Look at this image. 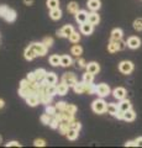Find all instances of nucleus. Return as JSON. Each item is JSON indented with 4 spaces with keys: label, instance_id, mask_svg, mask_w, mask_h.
I'll use <instances>...</instances> for the list:
<instances>
[{
    "label": "nucleus",
    "instance_id": "obj_1",
    "mask_svg": "<svg viewBox=\"0 0 142 148\" xmlns=\"http://www.w3.org/2000/svg\"><path fill=\"white\" fill-rule=\"evenodd\" d=\"M106 103L103 100V99H98V100H95L93 104H91V109H93L94 112H97V114H103L106 111Z\"/></svg>",
    "mask_w": 142,
    "mask_h": 148
},
{
    "label": "nucleus",
    "instance_id": "obj_2",
    "mask_svg": "<svg viewBox=\"0 0 142 148\" xmlns=\"http://www.w3.org/2000/svg\"><path fill=\"white\" fill-rule=\"evenodd\" d=\"M62 82L66 83L68 86H74L77 84L78 79H77L74 73H64L63 74V77H62Z\"/></svg>",
    "mask_w": 142,
    "mask_h": 148
},
{
    "label": "nucleus",
    "instance_id": "obj_3",
    "mask_svg": "<svg viewBox=\"0 0 142 148\" xmlns=\"http://www.w3.org/2000/svg\"><path fill=\"white\" fill-rule=\"evenodd\" d=\"M30 46L35 49V52L37 53V56H45L46 53H47L48 47L43 42H35V43H31Z\"/></svg>",
    "mask_w": 142,
    "mask_h": 148
},
{
    "label": "nucleus",
    "instance_id": "obj_4",
    "mask_svg": "<svg viewBox=\"0 0 142 148\" xmlns=\"http://www.w3.org/2000/svg\"><path fill=\"white\" fill-rule=\"evenodd\" d=\"M119 71H120L122 74H130L132 71H134V64L130 61H123L119 64Z\"/></svg>",
    "mask_w": 142,
    "mask_h": 148
},
{
    "label": "nucleus",
    "instance_id": "obj_5",
    "mask_svg": "<svg viewBox=\"0 0 142 148\" xmlns=\"http://www.w3.org/2000/svg\"><path fill=\"white\" fill-rule=\"evenodd\" d=\"M73 32H74L73 26L72 25H66V26H63L61 30L57 31V36L58 37H69Z\"/></svg>",
    "mask_w": 142,
    "mask_h": 148
},
{
    "label": "nucleus",
    "instance_id": "obj_6",
    "mask_svg": "<svg viewBox=\"0 0 142 148\" xmlns=\"http://www.w3.org/2000/svg\"><path fill=\"white\" fill-rule=\"evenodd\" d=\"M34 94H37V91L34 90L32 88H31V83H30V85L29 86H25V88H20L19 89V95L21 96V98H27V96H30V95H34Z\"/></svg>",
    "mask_w": 142,
    "mask_h": 148
},
{
    "label": "nucleus",
    "instance_id": "obj_7",
    "mask_svg": "<svg viewBox=\"0 0 142 148\" xmlns=\"http://www.w3.org/2000/svg\"><path fill=\"white\" fill-rule=\"evenodd\" d=\"M97 94L99 96H102V98H104V96H108L110 94V88L108 84H99L97 85Z\"/></svg>",
    "mask_w": 142,
    "mask_h": 148
},
{
    "label": "nucleus",
    "instance_id": "obj_8",
    "mask_svg": "<svg viewBox=\"0 0 142 148\" xmlns=\"http://www.w3.org/2000/svg\"><path fill=\"white\" fill-rule=\"evenodd\" d=\"M88 16L89 14L84 11V10H79L77 14H75V21L79 22V24H84V22L88 21Z\"/></svg>",
    "mask_w": 142,
    "mask_h": 148
},
{
    "label": "nucleus",
    "instance_id": "obj_9",
    "mask_svg": "<svg viewBox=\"0 0 142 148\" xmlns=\"http://www.w3.org/2000/svg\"><path fill=\"white\" fill-rule=\"evenodd\" d=\"M93 29H94V25H91L90 22H84V24H80V32L83 35H90L93 32Z\"/></svg>",
    "mask_w": 142,
    "mask_h": 148
},
{
    "label": "nucleus",
    "instance_id": "obj_10",
    "mask_svg": "<svg viewBox=\"0 0 142 148\" xmlns=\"http://www.w3.org/2000/svg\"><path fill=\"white\" fill-rule=\"evenodd\" d=\"M127 46H129L131 49H136V48H139L141 46V41H140L139 37L132 36V37H130V38L127 40Z\"/></svg>",
    "mask_w": 142,
    "mask_h": 148
},
{
    "label": "nucleus",
    "instance_id": "obj_11",
    "mask_svg": "<svg viewBox=\"0 0 142 148\" xmlns=\"http://www.w3.org/2000/svg\"><path fill=\"white\" fill-rule=\"evenodd\" d=\"M25 59H27V61H32V59H35L36 57H37V53L35 52V49L31 47V46H29L26 49H25Z\"/></svg>",
    "mask_w": 142,
    "mask_h": 148
},
{
    "label": "nucleus",
    "instance_id": "obj_12",
    "mask_svg": "<svg viewBox=\"0 0 142 148\" xmlns=\"http://www.w3.org/2000/svg\"><path fill=\"white\" fill-rule=\"evenodd\" d=\"M73 88H74V91L77 94H84V92H86V83L85 82H77V84Z\"/></svg>",
    "mask_w": 142,
    "mask_h": 148
},
{
    "label": "nucleus",
    "instance_id": "obj_13",
    "mask_svg": "<svg viewBox=\"0 0 142 148\" xmlns=\"http://www.w3.org/2000/svg\"><path fill=\"white\" fill-rule=\"evenodd\" d=\"M113 94H114V98L115 99L122 100V99H125V96H126V90H125V88H116V89L113 91Z\"/></svg>",
    "mask_w": 142,
    "mask_h": 148
},
{
    "label": "nucleus",
    "instance_id": "obj_14",
    "mask_svg": "<svg viewBox=\"0 0 142 148\" xmlns=\"http://www.w3.org/2000/svg\"><path fill=\"white\" fill-rule=\"evenodd\" d=\"M100 71V66L97 62H90L86 64V72L93 73V74H98Z\"/></svg>",
    "mask_w": 142,
    "mask_h": 148
},
{
    "label": "nucleus",
    "instance_id": "obj_15",
    "mask_svg": "<svg viewBox=\"0 0 142 148\" xmlns=\"http://www.w3.org/2000/svg\"><path fill=\"white\" fill-rule=\"evenodd\" d=\"M3 18H5L8 22H14V21L16 20V11L12 10V9H9V10L6 11V14L4 15Z\"/></svg>",
    "mask_w": 142,
    "mask_h": 148
},
{
    "label": "nucleus",
    "instance_id": "obj_16",
    "mask_svg": "<svg viewBox=\"0 0 142 148\" xmlns=\"http://www.w3.org/2000/svg\"><path fill=\"white\" fill-rule=\"evenodd\" d=\"M26 103H27V105H30V106H36V105H38V103H40V98L37 96V94L30 95V96H27L26 98Z\"/></svg>",
    "mask_w": 142,
    "mask_h": 148
},
{
    "label": "nucleus",
    "instance_id": "obj_17",
    "mask_svg": "<svg viewBox=\"0 0 142 148\" xmlns=\"http://www.w3.org/2000/svg\"><path fill=\"white\" fill-rule=\"evenodd\" d=\"M68 86L66 83H61V84H58L57 85V95H61V96H63V95H66L67 92H68Z\"/></svg>",
    "mask_w": 142,
    "mask_h": 148
},
{
    "label": "nucleus",
    "instance_id": "obj_18",
    "mask_svg": "<svg viewBox=\"0 0 142 148\" xmlns=\"http://www.w3.org/2000/svg\"><path fill=\"white\" fill-rule=\"evenodd\" d=\"M122 30L121 29H114L113 31H111V40L113 41H120L121 38H122Z\"/></svg>",
    "mask_w": 142,
    "mask_h": 148
},
{
    "label": "nucleus",
    "instance_id": "obj_19",
    "mask_svg": "<svg viewBox=\"0 0 142 148\" xmlns=\"http://www.w3.org/2000/svg\"><path fill=\"white\" fill-rule=\"evenodd\" d=\"M99 21H100V17H99V15H98V14L95 12V11H93V12L89 14V16H88V22H90L91 25H98Z\"/></svg>",
    "mask_w": 142,
    "mask_h": 148
},
{
    "label": "nucleus",
    "instance_id": "obj_20",
    "mask_svg": "<svg viewBox=\"0 0 142 148\" xmlns=\"http://www.w3.org/2000/svg\"><path fill=\"white\" fill-rule=\"evenodd\" d=\"M46 74H47V72H46L43 68H38V69H36V71H35V75H36V79H37V82L45 80Z\"/></svg>",
    "mask_w": 142,
    "mask_h": 148
},
{
    "label": "nucleus",
    "instance_id": "obj_21",
    "mask_svg": "<svg viewBox=\"0 0 142 148\" xmlns=\"http://www.w3.org/2000/svg\"><path fill=\"white\" fill-rule=\"evenodd\" d=\"M102 4H100V0H89L88 1V8L93 11H98Z\"/></svg>",
    "mask_w": 142,
    "mask_h": 148
},
{
    "label": "nucleus",
    "instance_id": "obj_22",
    "mask_svg": "<svg viewBox=\"0 0 142 148\" xmlns=\"http://www.w3.org/2000/svg\"><path fill=\"white\" fill-rule=\"evenodd\" d=\"M59 132L62 133V135H67V132H68V130L71 128V122H68V121H62L61 123H59Z\"/></svg>",
    "mask_w": 142,
    "mask_h": 148
},
{
    "label": "nucleus",
    "instance_id": "obj_23",
    "mask_svg": "<svg viewBox=\"0 0 142 148\" xmlns=\"http://www.w3.org/2000/svg\"><path fill=\"white\" fill-rule=\"evenodd\" d=\"M79 131H78V130H74V128H69L68 130V132H67V138L69 141H75L77 138H78V135H79V133H78Z\"/></svg>",
    "mask_w": 142,
    "mask_h": 148
},
{
    "label": "nucleus",
    "instance_id": "obj_24",
    "mask_svg": "<svg viewBox=\"0 0 142 148\" xmlns=\"http://www.w3.org/2000/svg\"><path fill=\"white\" fill-rule=\"evenodd\" d=\"M67 10H68V12L74 14L75 15V14L79 11V5H78V3H75V1H71L67 6Z\"/></svg>",
    "mask_w": 142,
    "mask_h": 148
},
{
    "label": "nucleus",
    "instance_id": "obj_25",
    "mask_svg": "<svg viewBox=\"0 0 142 148\" xmlns=\"http://www.w3.org/2000/svg\"><path fill=\"white\" fill-rule=\"evenodd\" d=\"M49 16H51L52 20H59L62 17V11L61 9L57 8V9H52L51 12H49Z\"/></svg>",
    "mask_w": 142,
    "mask_h": 148
},
{
    "label": "nucleus",
    "instance_id": "obj_26",
    "mask_svg": "<svg viewBox=\"0 0 142 148\" xmlns=\"http://www.w3.org/2000/svg\"><path fill=\"white\" fill-rule=\"evenodd\" d=\"M119 109L122 110L123 112H125V111H127V110L131 109V103H130L129 100H126V99H122V100L120 101V104H119Z\"/></svg>",
    "mask_w": 142,
    "mask_h": 148
},
{
    "label": "nucleus",
    "instance_id": "obj_27",
    "mask_svg": "<svg viewBox=\"0 0 142 148\" xmlns=\"http://www.w3.org/2000/svg\"><path fill=\"white\" fill-rule=\"evenodd\" d=\"M45 80L47 82L48 84H56V83H57V75H56V74H54V73L49 72V73L46 74Z\"/></svg>",
    "mask_w": 142,
    "mask_h": 148
},
{
    "label": "nucleus",
    "instance_id": "obj_28",
    "mask_svg": "<svg viewBox=\"0 0 142 148\" xmlns=\"http://www.w3.org/2000/svg\"><path fill=\"white\" fill-rule=\"evenodd\" d=\"M135 117H136V114H135V111L131 109L125 111V114H123V120H125V121H134Z\"/></svg>",
    "mask_w": 142,
    "mask_h": 148
},
{
    "label": "nucleus",
    "instance_id": "obj_29",
    "mask_svg": "<svg viewBox=\"0 0 142 148\" xmlns=\"http://www.w3.org/2000/svg\"><path fill=\"white\" fill-rule=\"evenodd\" d=\"M49 64L53 67H58L61 66V57H59L58 54H53L49 57Z\"/></svg>",
    "mask_w": 142,
    "mask_h": 148
},
{
    "label": "nucleus",
    "instance_id": "obj_30",
    "mask_svg": "<svg viewBox=\"0 0 142 148\" xmlns=\"http://www.w3.org/2000/svg\"><path fill=\"white\" fill-rule=\"evenodd\" d=\"M106 111L110 114V115H115L117 111H119V105L114 104V103H110L106 105Z\"/></svg>",
    "mask_w": 142,
    "mask_h": 148
},
{
    "label": "nucleus",
    "instance_id": "obj_31",
    "mask_svg": "<svg viewBox=\"0 0 142 148\" xmlns=\"http://www.w3.org/2000/svg\"><path fill=\"white\" fill-rule=\"evenodd\" d=\"M71 53L73 56H75V57H80V54L83 53V48L80 47L79 45H74L73 47L71 48Z\"/></svg>",
    "mask_w": 142,
    "mask_h": 148
},
{
    "label": "nucleus",
    "instance_id": "obj_32",
    "mask_svg": "<svg viewBox=\"0 0 142 148\" xmlns=\"http://www.w3.org/2000/svg\"><path fill=\"white\" fill-rule=\"evenodd\" d=\"M72 63H73V61L69 56H62L61 57V66L62 67H69V66H72Z\"/></svg>",
    "mask_w": 142,
    "mask_h": 148
},
{
    "label": "nucleus",
    "instance_id": "obj_33",
    "mask_svg": "<svg viewBox=\"0 0 142 148\" xmlns=\"http://www.w3.org/2000/svg\"><path fill=\"white\" fill-rule=\"evenodd\" d=\"M108 51L110 53H115V52H117L119 51V47H117V42L116 41H110V43L108 45Z\"/></svg>",
    "mask_w": 142,
    "mask_h": 148
},
{
    "label": "nucleus",
    "instance_id": "obj_34",
    "mask_svg": "<svg viewBox=\"0 0 142 148\" xmlns=\"http://www.w3.org/2000/svg\"><path fill=\"white\" fill-rule=\"evenodd\" d=\"M52 98H53V96L49 95V94H43V95L40 98V103H41V104H45V105H48V104L52 101Z\"/></svg>",
    "mask_w": 142,
    "mask_h": 148
},
{
    "label": "nucleus",
    "instance_id": "obj_35",
    "mask_svg": "<svg viewBox=\"0 0 142 148\" xmlns=\"http://www.w3.org/2000/svg\"><path fill=\"white\" fill-rule=\"evenodd\" d=\"M68 38H69V41H71L72 43H78V42H79V40H80V35L78 34V32L74 31L69 37H68Z\"/></svg>",
    "mask_w": 142,
    "mask_h": 148
},
{
    "label": "nucleus",
    "instance_id": "obj_36",
    "mask_svg": "<svg viewBox=\"0 0 142 148\" xmlns=\"http://www.w3.org/2000/svg\"><path fill=\"white\" fill-rule=\"evenodd\" d=\"M47 92H48L49 95H52V96L57 95V85H56V84H48V86H47Z\"/></svg>",
    "mask_w": 142,
    "mask_h": 148
},
{
    "label": "nucleus",
    "instance_id": "obj_37",
    "mask_svg": "<svg viewBox=\"0 0 142 148\" xmlns=\"http://www.w3.org/2000/svg\"><path fill=\"white\" fill-rule=\"evenodd\" d=\"M93 80H94V74L93 73L86 72L85 74H83V82H85V83H93Z\"/></svg>",
    "mask_w": 142,
    "mask_h": 148
},
{
    "label": "nucleus",
    "instance_id": "obj_38",
    "mask_svg": "<svg viewBox=\"0 0 142 148\" xmlns=\"http://www.w3.org/2000/svg\"><path fill=\"white\" fill-rule=\"evenodd\" d=\"M59 123H61V122H59L54 116H52L51 117V121H49V123H48V126L51 127V128H53V130H56V128L59 127Z\"/></svg>",
    "mask_w": 142,
    "mask_h": 148
},
{
    "label": "nucleus",
    "instance_id": "obj_39",
    "mask_svg": "<svg viewBox=\"0 0 142 148\" xmlns=\"http://www.w3.org/2000/svg\"><path fill=\"white\" fill-rule=\"evenodd\" d=\"M47 6H48V9H57V8H59V1L58 0H47Z\"/></svg>",
    "mask_w": 142,
    "mask_h": 148
},
{
    "label": "nucleus",
    "instance_id": "obj_40",
    "mask_svg": "<svg viewBox=\"0 0 142 148\" xmlns=\"http://www.w3.org/2000/svg\"><path fill=\"white\" fill-rule=\"evenodd\" d=\"M46 112L48 115H51V116H54L57 112V109L56 106H51V105H46Z\"/></svg>",
    "mask_w": 142,
    "mask_h": 148
},
{
    "label": "nucleus",
    "instance_id": "obj_41",
    "mask_svg": "<svg viewBox=\"0 0 142 148\" xmlns=\"http://www.w3.org/2000/svg\"><path fill=\"white\" fill-rule=\"evenodd\" d=\"M134 29L136 31H142V18L139 17L134 21Z\"/></svg>",
    "mask_w": 142,
    "mask_h": 148
},
{
    "label": "nucleus",
    "instance_id": "obj_42",
    "mask_svg": "<svg viewBox=\"0 0 142 148\" xmlns=\"http://www.w3.org/2000/svg\"><path fill=\"white\" fill-rule=\"evenodd\" d=\"M86 92H88V94L97 92V86H95L93 83H86Z\"/></svg>",
    "mask_w": 142,
    "mask_h": 148
},
{
    "label": "nucleus",
    "instance_id": "obj_43",
    "mask_svg": "<svg viewBox=\"0 0 142 148\" xmlns=\"http://www.w3.org/2000/svg\"><path fill=\"white\" fill-rule=\"evenodd\" d=\"M51 117H52L51 115H48L47 112H46V114H43L42 116H41V119H40V120H41V122H42L43 125H48V123H49V121H51Z\"/></svg>",
    "mask_w": 142,
    "mask_h": 148
},
{
    "label": "nucleus",
    "instance_id": "obj_44",
    "mask_svg": "<svg viewBox=\"0 0 142 148\" xmlns=\"http://www.w3.org/2000/svg\"><path fill=\"white\" fill-rule=\"evenodd\" d=\"M66 108H67V103H64V101H58L56 104V109L58 111H64Z\"/></svg>",
    "mask_w": 142,
    "mask_h": 148
},
{
    "label": "nucleus",
    "instance_id": "obj_45",
    "mask_svg": "<svg viewBox=\"0 0 142 148\" xmlns=\"http://www.w3.org/2000/svg\"><path fill=\"white\" fill-rule=\"evenodd\" d=\"M77 106L73 105V104H67V108H66V111H68V112L71 114H75L77 112Z\"/></svg>",
    "mask_w": 142,
    "mask_h": 148
},
{
    "label": "nucleus",
    "instance_id": "obj_46",
    "mask_svg": "<svg viewBox=\"0 0 142 148\" xmlns=\"http://www.w3.org/2000/svg\"><path fill=\"white\" fill-rule=\"evenodd\" d=\"M42 42L47 46V47H51V46L53 45V38H52V37H45Z\"/></svg>",
    "mask_w": 142,
    "mask_h": 148
},
{
    "label": "nucleus",
    "instance_id": "obj_47",
    "mask_svg": "<svg viewBox=\"0 0 142 148\" xmlns=\"http://www.w3.org/2000/svg\"><path fill=\"white\" fill-rule=\"evenodd\" d=\"M34 146H36V147H45L46 146V141L45 140H35L34 141Z\"/></svg>",
    "mask_w": 142,
    "mask_h": 148
},
{
    "label": "nucleus",
    "instance_id": "obj_48",
    "mask_svg": "<svg viewBox=\"0 0 142 148\" xmlns=\"http://www.w3.org/2000/svg\"><path fill=\"white\" fill-rule=\"evenodd\" d=\"M77 67H79V68H86V63L83 58H78L77 59Z\"/></svg>",
    "mask_w": 142,
    "mask_h": 148
},
{
    "label": "nucleus",
    "instance_id": "obj_49",
    "mask_svg": "<svg viewBox=\"0 0 142 148\" xmlns=\"http://www.w3.org/2000/svg\"><path fill=\"white\" fill-rule=\"evenodd\" d=\"M71 128H74V130H79L82 128V125H80V122H78V121H72L71 122Z\"/></svg>",
    "mask_w": 142,
    "mask_h": 148
},
{
    "label": "nucleus",
    "instance_id": "obj_50",
    "mask_svg": "<svg viewBox=\"0 0 142 148\" xmlns=\"http://www.w3.org/2000/svg\"><path fill=\"white\" fill-rule=\"evenodd\" d=\"M26 79H27V80H29V82H31V83H32V82H36V80H37V79H36V75H35V72H31V73H29V74H27Z\"/></svg>",
    "mask_w": 142,
    "mask_h": 148
},
{
    "label": "nucleus",
    "instance_id": "obj_51",
    "mask_svg": "<svg viewBox=\"0 0 142 148\" xmlns=\"http://www.w3.org/2000/svg\"><path fill=\"white\" fill-rule=\"evenodd\" d=\"M126 46H127V42H123L122 40L117 41V47H119V51H122V49H125V48H126Z\"/></svg>",
    "mask_w": 142,
    "mask_h": 148
},
{
    "label": "nucleus",
    "instance_id": "obj_52",
    "mask_svg": "<svg viewBox=\"0 0 142 148\" xmlns=\"http://www.w3.org/2000/svg\"><path fill=\"white\" fill-rule=\"evenodd\" d=\"M8 10H9V8L6 5H0V16L4 17V15L6 14Z\"/></svg>",
    "mask_w": 142,
    "mask_h": 148
},
{
    "label": "nucleus",
    "instance_id": "obj_53",
    "mask_svg": "<svg viewBox=\"0 0 142 148\" xmlns=\"http://www.w3.org/2000/svg\"><path fill=\"white\" fill-rule=\"evenodd\" d=\"M6 147H21V143H19L17 141H11L6 143Z\"/></svg>",
    "mask_w": 142,
    "mask_h": 148
},
{
    "label": "nucleus",
    "instance_id": "obj_54",
    "mask_svg": "<svg viewBox=\"0 0 142 148\" xmlns=\"http://www.w3.org/2000/svg\"><path fill=\"white\" fill-rule=\"evenodd\" d=\"M123 114H125V112H123L122 110L119 109V111H117V112H116L115 115H114V116H115L116 119H119V120H123Z\"/></svg>",
    "mask_w": 142,
    "mask_h": 148
},
{
    "label": "nucleus",
    "instance_id": "obj_55",
    "mask_svg": "<svg viewBox=\"0 0 142 148\" xmlns=\"http://www.w3.org/2000/svg\"><path fill=\"white\" fill-rule=\"evenodd\" d=\"M30 83H31V82H29L27 79H22V80L20 82V88H25V86H29V85H30Z\"/></svg>",
    "mask_w": 142,
    "mask_h": 148
},
{
    "label": "nucleus",
    "instance_id": "obj_56",
    "mask_svg": "<svg viewBox=\"0 0 142 148\" xmlns=\"http://www.w3.org/2000/svg\"><path fill=\"white\" fill-rule=\"evenodd\" d=\"M125 146L126 147H137V143H136V141H129L125 143Z\"/></svg>",
    "mask_w": 142,
    "mask_h": 148
},
{
    "label": "nucleus",
    "instance_id": "obj_57",
    "mask_svg": "<svg viewBox=\"0 0 142 148\" xmlns=\"http://www.w3.org/2000/svg\"><path fill=\"white\" fill-rule=\"evenodd\" d=\"M136 143H137V146L139 147H142V137L136 138Z\"/></svg>",
    "mask_w": 142,
    "mask_h": 148
},
{
    "label": "nucleus",
    "instance_id": "obj_58",
    "mask_svg": "<svg viewBox=\"0 0 142 148\" xmlns=\"http://www.w3.org/2000/svg\"><path fill=\"white\" fill-rule=\"evenodd\" d=\"M24 3H25V5L30 6V5H32L34 4V0H24Z\"/></svg>",
    "mask_w": 142,
    "mask_h": 148
},
{
    "label": "nucleus",
    "instance_id": "obj_59",
    "mask_svg": "<svg viewBox=\"0 0 142 148\" xmlns=\"http://www.w3.org/2000/svg\"><path fill=\"white\" fill-rule=\"evenodd\" d=\"M4 105H5L4 100H3V99H0V109H3V108H4Z\"/></svg>",
    "mask_w": 142,
    "mask_h": 148
},
{
    "label": "nucleus",
    "instance_id": "obj_60",
    "mask_svg": "<svg viewBox=\"0 0 142 148\" xmlns=\"http://www.w3.org/2000/svg\"><path fill=\"white\" fill-rule=\"evenodd\" d=\"M1 141H3V138H1V136H0V143H1Z\"/></svg>",
    "mask_w": 142,
    "mask_h": 148
}]
</instances>
